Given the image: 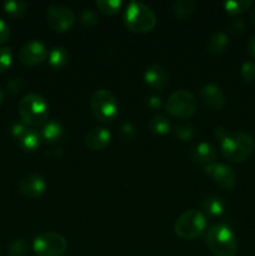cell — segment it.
<instances>
[{"label": "cell", "mask_w": 255, "mask_h": 256, "mask_svg": "<svg viewBox=\"0 0 255 256\" xmlns=\"http://www.w3.org/2000/svg\"><path fill=\"white\" fill-rule=\"evenodd\" d=\"M255 148L254 138L244 132H229L220 142V150L225 159L232 162H242L252 154Z\"/></svg>", "instance_id": "cell-1"}, {"label": "cell", "mask_w": 255, "mask_h": 256, "mask_svg": "<svg viewBox=\"0 0 255 256\" xmlns=\"http://www.w3.org/2000/svg\"><path fill=\"white\" fill-rule=\"evenodd\" d=\"M22 122L26 126H42L49 116V105L46 100L36 92H30L22 98L18 105Z\"/></svg>", "instance_id": "cell-2"}, {"label": "cell", "mask_w": 255, "mask_h": 256, "mask_svg": "<svg viewBox=\"0 0 255 256\" xmlns=\"http://www.w3.org/2000/svg\"><path fill=\"white\" fill-rule=\"evenodd\" d=\"M124 24L134 32H152L156 25V15L149 5L142 2H130L124 12Z\"/></svg>", "instance_id": "cell-3"}, {"label": "cell", "mask_w": 255, "mask_h": 256, "mask_svg": "<svg viewBox=\"0 0 255 256\" xmlns=\"http://www.w3.org/2000/svg\"><path fill=\"white\" fill-rule=\"evenodd\" d=\"M206 245L215 256H235L238 240L234 232L224 224H216L206 234Z\"/></svg>", "instance_id": "cell-4"}, {"label": "cell", "mask_w": 255, "mask_h": 256, "mask_svg": "<svg viewBox=\"0 0 255 256\" xmlns=\"http://www.w3.org/2000/svg\"><path fill=\"white\" fill-rule=\"evenodd\" d=\"M206 228V218L199 210H188L182 212L174 224V232L184 240H194L204 232Z\"/></svg>", "instance_id": "cell-5"}, {"label": "cell", "mask_w": 255, "mask_h": 256, "mask_svg": "<svg viewBox=\"0 0 255 256\" xmlns=\"http://www.w3.org/2000/svg\"><path fill=\"white\" fill-rule=\"evenodd\" d=\"M90 108L92 115L102 122L114 120L119 110L116 98L110 90L106 89H98L92 92L90 98Z\"/></svg>", "instance_id": "cell-6"}, {"label": "cell", "mask_w": 255, "mask_h": 256, "mask_svg": "<svg viewBox=\"0 0 255 256\" xmlns=\"http://www.w3.org/2000/svg\"><path fill=\"white\" fill-rule=\"evenodd\" d=\"M165 109L172 116L190 118L198 110V100L194 94L188 90H176L165 102Z\"/></svg>", "instance_id": "cell-7"}, {"label": "cell", "mask_w": 255, "mask_h": 256, "mask_svg": "<svg viewBox=\"0 0 255 256\" xmlns=\"http://www.w3.org/2000/svg\"><path fill=\"white\" fill-rule=\"evenodd\" d=\"M32 249L38 256H62L66 252L68 242L59 232H45L35 238Z\"/></svg>", "instance_id": "cell-8"}, {"label": "cell", "mask_w": 255, "mask_h": 256, "mask_svg": "<svg viewBox=\"0 0 255 256\" xmlns=\"http://www.w3.org/2000/svg\"><path fill=\"white\" fill-rule=\"evenodd\" d=\"M46 22L52 30L64 32L74 25L75 14L66 5L52 4L46 9Z\"/></svg>", "instance_id": "cell-9"}, {"label": "cell", "mask_w": 255, "mask_h": 256, "mask_svg": "<svg viewBox=\"0 0 255 256\" xmlns=\"http://www.w3.org/2000/svg\"><path fill=\"white\" fill-rule=\"evenodd\" d=\"M48 55L49 52H48L46 46L42 42L29 40L20 48L18 56L22 64L26 66H35V65L42 64L46 59Z\"/></svg>", "instance_id": "cell-10"}, {"label": "cell", "mask_w": 255, "mask_h": 256, "mask_svg": "<svg viewBox=\"0 0 255 256\" xmlns=\"http://www.w3.org/2000/svg\"><path fill=\"white\" fill-rule=\"evenodd\" d=\"M204 172L209 175L215 184L224 190H232L236 185V174L226 164H210L204 166Z\"/></svg>", "instance_id": "cell-11"}, {"label": "cell", "mask_w": 255, "mask_h": 256, "mask_svg": "<svg viewBox=\"0 0 255 256\" xmlns=\"http://www.w3.org/2000/svg\"><path fill=\"white\" fill-rule=\"evenodd\" d=\"M18 188H19L20 194L24 195L25 198L36 199V198L42 196L46 190V182L42 175L36 174V172H30L20 179Z\"/></svg>", "instance_id": "cell-12"}, {"label": "cell", "mask_w": 255, "mask_h": 256, "mask_svg": "<svg viewBox=\"0 0 255 256\" xmlns=\"http://www.w3.org/2000/svg\"><path fill=\"white\" fill-rule=\"evenodd\" d=\"M200 99L206 108L219 112L225 105V95L222 88L216 84H206L200 90Z\"/></svg>", "instance_id": "cell-13"}, {"label": "cell", "mask_w": 255, "mask_h": 256, "mask_svg": "<svg viewBox=\"0 0 255 256\" xmlns=\"http://www.w3.org/2000/svg\"><path fill=\"white\" fill-rule=\"evenodd\" d=\"M144 80L152 89L164 90L169 85V72L162 65L152 64L145 69Z\"/></svg>", "instance_id": "cell-14"}, {"label": "cell", "mask_w": 255, "mask_h": 256, "mask_svg": "<svg viewBox=\"0 0 255 256\" xmlns=\"http://www.w3.org/2000/svg\"><path fill=\"white\" fill-rule=\"evenodd\" d=\"M112 134L102 126H95L88 132L85 136V145L92 152H100L110 144Z\"/></svg>", "instance_id": "cell-15"}, {"label": "cell", "mask_w": 255, "mask_h": 256, "mask_svg": "<svg viewBox=\"0 0 255 256\" xmlns=\"http://www.w3.org/2000/svg\"><path fill=\"white\" fill-rule=\"evenodd\" d=\"M190 159L194 162L208 166L210 164H214V160L216 159V150L209 142H199L190 150Z\"/></svg>", "instance_id": "cell-16"}, {"label": "cell", "mask_w": 255, "mask_h": 256, "mask_svg": "<svg viewBox=\"0 0 255 256\" xmlns=\"http://www.w3.org/2000/svg\"><path fill=\"white\" fill-rule=\"evenodd\" d=\"M229 46V38L224 32H215L206 42V50L212 55H220Z\"/></svg>", "instance_id": "cell-17"}, {"label": "cell", "mask_w": 255, "mask_h": 256, "mask_svg": "<svg viewBox=\"0 0 255 256\" xmlns=\"http://www.w3.org/2000/svg\"><path fill=\"white\" fill-rule=\"evenodd\" d=\"M42 134L28 128L24 134L18 139V142H19V146L25 152H35L42 145Z\"/></svg>", "instance_id": "cell-18"}, {"label": "cell", "mask_w": 255, "mask_h": 256, "mask_svg": "<svg viewBox=\"0 0 255 256\" xmlns=\"http://www.w3.org/2000/svg\"><path fill=\"white\" fill-rule=\"evenodd\" d=\"M62 135H64V128H62V122L52 120V122H48L44 124L42 130V138L46 140L48 142H56L62 140Z\"/></svg>", "instance_id": "cell-19"}, {"label": "cell", "mask_w": 255, "mask_h": 256, "mask_svg": "<svg viewBox=\"0 0 255 256\" xmlns=\"http://www.w3.org/2000/svg\"><path fill=\"white\" fill-rule=\"evenodd\" d=\"M196 9V2L192 0H176L172 2V14L179 19H186Z\"/></svg>", "instance_id": "cell-20"}, {"label": "cell", "mask_w": 255, "mask_h": 256, "mask_svg": "<svg viewBox=\"0 0 255 256\" xmlns=\"http://www.w3.org/2000/svg\"><path fill=\"white\" fill-rule=\"evenodd\" d=\"M48 59L52 66L62 68L69 62V52L64 46H55L49 52Z\"/></svg>", "instance_id": "cell-21"}, {"label": "cell", "mask_w": 255, "mask_h": 256, "mask_svg": "<svg viewBox=\"0 0 255 256\" xmlns=\"http://www.w3.org/2000/svg\"><path fill=\"white\" fill-rule=\"evenodd\" d=\"M6 14L12 18H24L28 12L26 2L22 0H9L2 4Z\"/></svg>", "instance_id": "cell-22"}, {"label": "cell", "mask_w": 255, "mask_h": 256, "mask_svg": "<svg viewBox=\"0 0 255 256\" xmlns=\"http://www.w3.org/2000/svg\"><path fill=\"white\" fill-rule=\"evenodd\" d=\"M149 129L155 135H164L169 132L170 124L166 116L162 114H156L150 119Z\"/></svg>", "instance_id": "cell-23"}, {"label": "cell", "mask_w": 255, "mask_h": 256, "mask_svg": "<svg viewBox=\"0 0 255 256\" xmlns=\"http://www.w3.org/2000/svg\"><path fill=\"white\" fill-rule=\"evenodd\" d=\"M202 208H204L205 212L209 215H212V216H219V215H222V212H224L225 204L224 202H222V198L212 196L204 200Z\"/></svg>", "instance_id": "cell-24"}, {"label": "cell", "mask_w": 255, "mask_h": 256, "mask_svg": "<svg viewBox=\"0 0 255 256\" xmlns=\"http://www.w3.org/2000/svg\"><path fill=\"white\" fill-rule=\"evenodd\" d=\"M98 9L106 15H115L122 9V2L120 0H96L95 2Z\"/></svg>", "instance_id": "cell-25"}, {"label": "cell", "mask_w": 255, "mask_h": 256, "mask_svg": "<svg viewBox=\"0 0 255 256\" xmlns=\"http://www.w3.org/2000/svg\"><path fill=\"white\" fill-rule=\"evenodd\" d=\"M252 0H238V2H225L224 8L228 12L232 15H239L242 12L249 10L252 6Z\"/></svg>", "instance_id": "cell-26"}, {"label": "cell", "mask_w": 255, "mask_h": 256, "mask_svg": "<svg viewBox=\"0 0 255 256\" xmlns=\"http://www.w3.org/2000/svg\"><path fill=\"white\" fill-rule=\"evenodd\" d=\"M28 254V242L25 239H15L10 242L8 255L9 256H26Z\"/></svg>", "instance_id": "cell-27"}, {"label": "cell", "mask_w": 255, "mask_h": 256, "mask_svg": "<svg viewBox=\"0 0 255 256\" xmlns=\"http://www.w3.org/2000/svg\"><path fill=\"white\" fill-rule=\"evenodd\" d=\"M194 126L189 124V122H182V124L176 125L174 129L175 136L182 140V142H188V140L192 139L194 136Z\"/></svg>", "instance_id": "cell-28"}, {"label": "cell", "mask_w": 255, "mask_h": 256, "mask_svg": "<svg viewBox=\"0 0 255 256\" xmlns=\"http://www.w3.org/2000/svg\"><path fill=\"white\" fill-rule=\"evenodd\" d=\"M12 62V52L9 46L0 48V72H4Z\"/></svg>", "instance_id": "cell-29"}, {"label": "cell", "mask_w": 255, "mask_h": 256, "mask_svg": "<svg viewBox=\"0 0 255 256\" xmlns=\"http://www.w3.org/2000/svg\"><path fill=\"white\" fill-rule=\"evenodd\" d=\"M119 135L124 142H132L136 138V130L132 122H122L119 126Z\"/></svg>", "instance_id": "cell-30"}, {"label": "cell", "mask_w": 255, "mask_h": 256, "mask_svg": "<svg viewBox=\"0 0 255 256\" xmlns=\"http://www.w3.org/2000/svg\"><path fill=\"white\" fill-rule=\"evenodd\" d=\"M98 20H99L98 15L90 9H84L79 15L80 24L84 25V26H92V25L96 24Z\"/></svg>", "instance_id": "cell-31"}, {"label": "cell", "mask_w": 255, "mask_h": 256, "mask_svg": "<svg viewBox=\"0 0 255 256\" xmlns=\"http://www.w3.org/2000/svg\"><path fill=\"white\" fill-rule=\"evenodd\" d=\"M240 74H242V78L246 82H255V62H245L244 64L242 65Z\"/></svg>", "instance_id": "cell-32"}, {"label": "cell", "mask_w": 255, "mask_h": 256, "mask_svg": "<svg viewBox=\"0 0 255 256\" xmlns=\"http://www.w3.org/2000/svg\"><path fill=\"white\" fill-rule=\"evenodd\" d=\"M10 39V28L2 19H0V45L5 44Z\"/></svg>", "instance_id": "cell-33"}, {"label": "cell", "mask_w": 255, "mask_h": 256, "mask_svg": "<svg viewBox=\"0 0 255 256\" xmlns=\"http://www.w3.org/2000/svg\"><path fill=\"white\" fill-rule=\"evenodd\" d=\"M22 88H24V82H22V78H14L8 82V90L12 94H18Z\"/></svg>", "instance_id": "cell-34"}, {"label": "cell", "mask_w": 255, "mask_h": 256, "mask_svg": "<svg viewBox=\"0 0 255 256\" xmlns=\"http://www.w3.org/2000/svg\"><path fill=\"white\" fill-rule=\"evenodd\" d=\"M26 125L24 124V122H14L12 126V136L16 138V139H19L20 136H22V134H24V132L26 130Z\"/></svg>", "instance_id": "cell-35"}, {"label": "cell", "mask_w": 255, "mask_h": 256, "mask_svg": "<svg viewBox=\"0 0 255 256\" xmlns=\"http://www.w3.org/2000/svg\"><path fill=\"white\" fill-rule=\"evenodd\" d=\"M148 105H149L152 109H159L162 106V99L156 95H152V96L148 98Z\"/></svg>", "instance_id": "cell-36"}, {"label": "cell", "mask_w": 255, "mask_h": 256, "mask_svg": "<svg viewBox=\"0 0 255 256\" xmlns=\"http://www.w3.org/2000/svg\"><path fill=\"white\" fill-rule=\"evenodd\" d=\"M248 52L255 60V34H252L249 38V42H248Z\"/></svg>", "instance_id": "cell-37"}, {"label": "cell", "mask_w": 255, "mask_h": 256, "mask_svg": "<svg viewBox=\"0 0 255 256\" xmlns=\"http://www.w3.org/2000/svg\"><path fill=\"white\" fill-rule=\"evenodd\" d=\"M214 134H215V136H216L218 139H219L220 142H222V140L224 139V138L228 136V134H229V132H228V130L225 129L224 126H218L216 129L214 130Z\"/></svg>", "instance_id": "cell-38"}, {"label": "cell", "mask_w": 255, "mask_h": 256, "mask_svg": "<svg viewBox=\"0 0 255 256\" xmlns=\"http://www.w3.org/2000/svg\"><path fill=\"white\" fill-rule=\"evenodd\" d=\"M249 19H250V22H252V24L255 25V8H254V9L252 10V12H250V15H249Z\"/></svg>", "instance_id": "cell-39"}, {"label": "cell", "mask_w": 255, "mask_h": 256, "mask_svg": "<svg viewBox=\"0 0 255 256\" xmlns=\"http://www.w3.org/2000/svg\"><path fill=\"white\" fill-rule=\"evenodd\" d=\"M2 99H4V94H2V88H0V102H2Z\"/></svg>", "instance_id": "cell-40"}, {"label": "cell", "mask_w": 255, "mask_h": 256, "mask_svg": "<svg viewBox=\"0 0 255 256\" xmlns=\"http://www.w3.org/2000/svg\"><path fill=\"white\" fill-rule=\"evenodd\" d=\"M0 256H2V250H0Z\"/></svg>", "instance_id": "cell-41"}]
</instances>
